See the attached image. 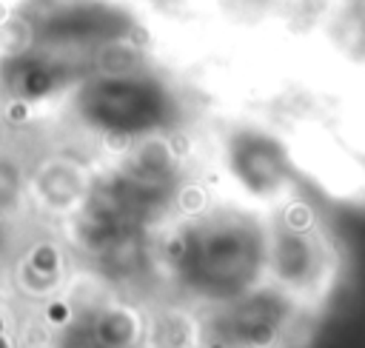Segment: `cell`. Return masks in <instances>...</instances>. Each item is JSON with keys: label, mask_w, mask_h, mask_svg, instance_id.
Listing matches in <instances>:
<instances>
[{"label": "cell", "mask_w": 365, "mask_h": 348, "mask_svg": "<svg viewBox=\"0 0 365 348\" xmlns=\"http://www.w3.org/2000/svg\"><path fill=\"white\" fill-rule=\"evenodd\" d=\"M63 254L54 245H34L20 257L14 268V282L26 297H48L63 285Z\"/></svg>", "instance_id": "cell-8"}, {"label": "cell", "mask_w": 365, "mask_h": 348, "mask_svg": "<svg viewBox=\"0 0 365 348\" xmlns=\"http://www.w3.org/2000/svg\"><path fill=\"white\" fill-rule=\"evenodd\" d=\"M29 200V177L26 171L0 154V217H9L23 208Z\"/></svg>", "instance_id": "cell-9"}, {"label": "cell", "mask_w": 365, "mask_h": 348, "mask_svg": "<svg viewBox=\"0 0 365 348\" xmlns=\"http://www.w3.org/2000/svg\"><path fill=\"white\" fill-rule=\"evenodd\" d=\"M80 114L88 126L117 137H145L171 120V97L145 77H108L88 83L80 94Z\"/></svg>", "instance_id": "cell-3"}, {"label": "cell", "mask_w": 365, "mask_h": 348, "mask_svg": "<svg viewBox=\"0 0 365 348\" xmlns=\"http://www.w3.org/2000/svg\"><path fill=\"white\" fill-rule=\"evenodd\" d=\"M200 314L205 348H302L322 319L274 282Z\"/></svg>", "instance_id": "cell-2"}, {"label": "cell", "mask_w": 365, "mask_h": 348, "mask_svg": "<svg viewBox=\"0 0 365 348\" xmlns=\"http://www.w3.org/2000/svg\"><path fill=\"white\" fill-rule=\"evenodd\" d=\"M317 185L322 188L325 197L365 211V143L336 157H325Z\"/></svg>", "instance_id": "cell-7"}, {"label": "cell", "mask_w": 365, "mask_h": 348, "mask_svg": "<svg viewBox=\"0 0 365 348\" xmlns=\"http://www.w3.org/2000/svg\"><path fill=\"white\" fill-rule=\"evenodd\" d=\"M91 180L94 174H88V168L74 160H48L40 163L37 171L29 177V197L43 211L68 217L83 205Z\"/></svg>", "instance_id": "cell-5"}, {"label": "cell", "mask_w": 365, "mask_h": 348, "mask_svg": "<svg viewBox=\"0 0 365 348\" xmlns=\"http://www.w3.org/2000/svg\"><path fill=\"white\" fill-rule=\"evenodd\" d=\"M274 208L228 194L174 222L160 242V265L180 297L194 308H217L271 282Z\"/></svg>", "instance_id": "cell-1"}, {"label": "cell", "mask_w": 365, "mask_h": 348, "mask_svg": "<svg viewBox=\"0 0 365 348\" xmlns=\"http://www.w3.org/2000/svg\"><path fill=\"white\" fill-rule=\"evenodd\" d=\"M140 348H205L200 308L185 300L151 305L143 311Z\"/></svg>", "instance_id": "cell-6"}, {"label": "cell", "mask_w": 365, "mask_h": 348, "mask_svg": "<svg viewBox=\"0 0 365 348\" xmlns=\"http://www.w3.org/2000/svg\"><path fill=\"white\" fill-rule=\"evenodd\" d=\"M143 311L123 300H94L71 311L54 348H140Z\"/></svg>", "instance_id": "cell-4"}]
</instances>
